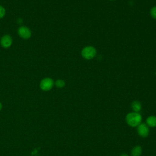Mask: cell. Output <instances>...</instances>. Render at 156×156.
Listing matches in <instances>:
<instances>
[{
  "label": "cell",
  "instance_id": "cell-1",
  "mask_svg": "<svg viewBox=\"0 0 156 156\" xmlns=\"http://www.w3.org/2000/svg\"><path fill=\"white\" fill-rule=\"evenodd\" d=\"M126 120L128 125L131 127H137L142 121L141 115L137 112H131L126 115Z\"/></svg>",
  "mask_w": 156,
  "mask_h": 156
},
{
  "label": "cell",
  "instance_id": "cell-2",
  "mask_svg": "<svg viewBox=\"0 0 156 156\" xmlns=\"http://www.w3.org/2000/svg\"><path fill=\"white\" fill-rule=\"evenodd\" d=\"M96 54V49L91 46H88L83 48L81 51V55L86 60L93 58Z\"/></svg>",
  "mask_w": 156,
  "mask_h": 156
},
{
  "label": "cell",
  "instance_id": "cell-3",
  "mask_svg": "<svg viewBox=\"0 0 156 156\" xmlns=\"http://www.w3.org/2000/svg\"><path fill=\"white\" fill-rule=\"evenodd\" d=\"M54 85V81L51 77H44L42 79L40 82V88L44 91L51 90Z\"/></svg>",
  "mask_w": 156,
  "mask_h": 156
},
{
  "label": "cell",
  "instance_id": "cell-4",
  "mask_svg": "<svg viewBox=\"0 0 156 156\" xmlns=\"http://www.w3.org/2000/svg\"><path fill=\"white\" fill-rule=\"evenodd\" d=\"M17 33L18 36L24 40H28L32 36L31 30L26 26L19 27L17 30Z\"/></svg>",
  "mask_w": 156,
  "mask_h": 156
},
{
  "label": "cell",
  "instance_id": "cell-5",
  "mask_svg": "<svg viewBox=\"0 0 156 156\" xmlns=\"http://www.w3.org/2000/svg\"><path fill=\"white\" fill-rule=\"evenodd\" d=\"M13 43V39L11 35L5 34L2 35L0 39V44L2 48L4 49L9 48Z\"/></svg>",
  "mask_w": 156,
  "mask_h": 156
},
{
  "label": "cell",
  "instance_id": "cell-6",
  "mask_svg": "<svg viewBox=\"0 0 156 156\" xmlns=\"http://www.w3.org/2000/svg\"><path fill=\"white\" fill-rule=\"evenodd\" d=\"M137 132L140 136L143 138L147 137L149 133L148 126L145 123H141L137 126Z\"/></svg>",
  "mask_w": 156,
  "mask_h": 156
},
{
  "label": "cell",
  "instance_id": "cell-7",
  "mask_svg": "<svg viewBox=\"0 0 156 156\" xmlns=\"http://www.w3.org/2000/svg\"><path fill=\"white\" fill-rule=\"evenodd\" d=\"M146 124L148 127H156V116H150L146 119Z\"/></svg>",
  "mask_w": 156,
  "mask_h": 156
},
{
  "label": "cell",
  "instance_id": "cell-8",
  "mask_svg": "<svg viewBox=\"0 0 156 156\" xmlns=\"http://www.w3.org/2000/svg\"><path fill=\"white\" fill-rule=\"evenodd\" d=\"M131 107L134 112L138 113L141 109V104L138 101H134L132 102Z\"/></svg>",
  "mask_w": 156,
  "mask_h": 156
},
{
  "label": "cell",
  "instance_id": "cell-9",
  "mask_svg": "<svg viewBox=\"0 0 156 156\" xmlns=\"http://www.w3.org/2000/svg\"><path fill=\"white\" fill-rule=\"evenodd\" d=\"M142 154V148L140 146H136L131 151L132 156H140Z\"/></svg>",
  "mask_w": 156,
  "mask_h": 156
},
{
  "label": "cell",
  "instance_id": "cell-10",
  "mask_svg": "<svg viewBox=\"0 0 156 156\" xmlns=\"http://www.w3.org/2000/svg\"><path fill=\"white\" fill-rule=\"evenodd\" d=\"M54 85L59 88H63L65 86V82L61 79H57L55 82H54Z\"/></svg>",
  "mask_w": 156,
  "mask_h": 156
},
{
  "label": "cell",
  "instance_id": "cell-11",
  "mask_svg": "<svg viewBox=\"0 0 156 156\" xmlns=\"http://www.w3.org/2000/svg\"><path fill=\"white\" fill-rule=\"evenodd\" d=\"M6 14V10L4 6L0 5V19L3 18Z\"/></svg>",
  "mask_w": 156,
  "mask_h": 156
},
{
  "label": "cell",
  "instance_id": "cell-12",
  "mask_svg": "<svg viewBox=\"0 0 156 156\" xmlns=\"http://www.w3.org/2000/svg\"><path fill=\"white\" fill-rule=\"evenodd\" d=\"M150 14H151V16L154 19L156 20V6H154L151 8L150 10Z\"/></svg>",
  "mask_w": 156,
  "mask_h": 156
},
{
  "label": "cell",
  "instance_id": "cell-13",
  "mask_svg": "<svg viewBox=\"0 0 156 156\" xmlns=\"http://www.w3.org/2000/svg\"><path fill=\"white\" fill-rule=\"evenodd\" d=\"M120 156H129V155L127 154H122Z\"/></svg>",
  "mask_w": 156,
  "mask_h": 156
},
{
  "label": "cell",
  "instance_id": "cell-14",
  "mask_svg": "<svg viewBox=\"0 0 156 156\" xmlns=\"http://www.w3.org/2000/svg\"><path fill=\"white\" fill-rule=\"evenodd\" d=\"M2 104L0 102V110H1V108H2Z\"/></svg>",
  "mask_w": 156,
  "mask_h": 156
},
{
  "label": "cell",
  "instance_id": "cell-15",
  "mask_svg": "<svg viewBox=\"0 0 156 156\" xmlns=\"http://www.w3.org/2000/svg\"><path fill=\"white\" fill-rule=\"evenodd\" d=\"M111 1H112V0H111Z\"/></svg>",
  "mask_w": 156,
  "mask_h": 156
}]
</instances>
